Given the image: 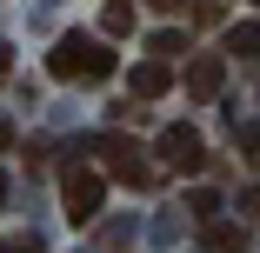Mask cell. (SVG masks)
<instances>
[{
  "label": "cell",
  "mask_w": 260,
  "mask_h": 253,
  "mask_svg": "<svg viewBox=\"0 0 260 253\" xmlns=\"http://www.w3.org/2000/svg\"><path fill=\"white\" fill-rule=\"evenodd\" d=\"M47 74L54 80H107L114 74V47L100 33H60L54 54H47Z\"/></svg>",
  "instance_id": "6da1fadb"
},
{
  "label": "cell",
  "mask_w": 260,
  "mask_h": 253,
  "mask_svg": "<svg viewBox=\"0 0 260 253\" xmlns=\"http://www.w3.org/2000/svg\"><path fill=\"white\" fill-rule=\"evenodd\" d=\"M60 200H67V220H74V227H87V220H100V200H107V187H100V173H93V167H67Z\"/></svg>",
  "instance_id": "7a4b0ae2"
},
{
  "label": "cell",
  "mask_w": 260,
  "mask_h": 253,
  "mask_svg": "<svg viewBox=\"0 0 260 253\" xmlns=\"http://www.w3.org/2000/svg\"><path fill=\"white\" fill-rule=\"evenodd\" d=\"M93 154L114 167V180H127V187H153V167L140 160V147H134L127 133H100V140H93Z\"/></svg>",
  "instance_id": "3957f363"
},
{
  "label": "cell",
  "mask_w": 260,
  "mask_h": 253,
  "mask_svg": "<svg viewBox=\"0 0 260 253\" xmlns=\"http://www.w3.org/2000/svg\"><path fill=\"white\" fill-rule=\"evenodd\" d=\"M160 160H167L174 173H193V167L207 160V147H200L193 127H160Z\"/></svg>",
  "instance_id": "277c9868"
},
{
  "label": "cell",
  "mask_w": 260,
  "mask_h": 253,
  "mask_svg": "<svg viewBox=\"0 0 260 253\" xmlns=\"http://www.w3.org/2000/svg\"><path fill=\"white\" fill-rule=\"evenodd\" d=\"M220 87H227V60H220V54H200V60L187 67V93H193V100H214Z\"/></svg>",
  "instance_id": "5b68a950"
},
{
  "label": "cell",
  "mask_w": 260,
  "mask_h": 253,
  "mask_svg": "<svg viewBox=\"0 0 260 253\" xmlns=\"http://www.w3.org/2000/svg\"><path fill=\"white\" fill-rule=\"evenodd\" d=\"M127 87H134V100H160V93L174 87V74H167V60H140Z\"/></svg>",
  "instance_id": "8992f818"
},
{
  "label": "cell",
  "mask_w": 260,
  "mask_h": 253,
  "mask_svg": "<svg viewBox=\"0 0 260 253\" xmlns=\"http://www.w3.org/2000/svg\"><path fill=\"white\" fill-rule=\"evenodd\" d=\"M200 246H207V253H240V227H227V220H207Z\"/></svg>",
  "instance_id": "52a82bcc"
},
{
  "label": "cell",
  "mask_w": 260,
  "mask_h": 253,
  "mask_svg": "<svg viewBox=\"0 0 260 253\" xmlns=\"http://www.w3.org/2000/svg\"><path fill=\"white\" fill-rule=\"evenodd\" d=\"M227 54H240V60H253V54H260V20H240V27L227 33Z\"/></svg>",
  "instance_id": "ba28073f"
},
{
  "label": "cell",
  "mask_w": 260,
  "mask_h": 253,
  "mask_svg": "<svg viewBox=\"0 0 260 253\" xmlns=\"http://www.w3.org/2000/svg\"><path fill=\"white\" fill-rule=\"evenodd\" d=\"M100 27H107V33H134V7H127V0H114V7L100 14Z\"/></svg>",
  "instance_id": "9c48e42d"
},
{
  "label": "cell",
  "mask_w": 260,
  "mask_h": 253,
  "mask_svg": "<svg viewBox=\"0 0 260 253\" xmlns=\"http://www.w3.org/2000/svg\"><path fill=\"white\" fill-rule=\"evenodd\" d=\"M187 207H193L200 220H214V213H220V193H207V187H193V193H187Z\"/></svg>",
  "instance_id": "30bf717a"
},
{
  "label": "cell",
  "mask_w": 260,
  "mask_h": 253,
  "mask_svg": "<svg viewBox=\"0 0 260 253\" xmlns=\"http://www.w3.org/2000/svg\"><path fill=\"white\" fill-rule=\"evenodd\" d=\"M180 47H187V40L167 27V33H153V40H147V54H160V60H167V54H180Z\"/></svg>",
  "instance_id": "8fae6325"
},
{
  "label": "cell",
  "mask_w": 260,
  "mask_h": 253,
  "mask_svg": "<svg viewBox=\"0 0 260 253\" xmlns=\"http://www.w3.org/2000/svg\"><path fill=\"white\" fill-rule=\"evenodd\" d=\"M240 154H247V160H260V127H240Z\"/></svg>",
  "instance_id": "7c38bea8"
},
{
  "label": "cell",
  "mask_w": 260,
  "mask_h": 253,
  "mask_svg": "<svg viewBox=\"0 0 260 253\" xmlns=\"http://www.w3.org/2000/svg\"><path fill=\"white\" fill-rule=\"evenodd\" d=\"M0 253H40L34 240H0Z\"/></svg>",
  "instance_id": "4fadbf2b"
},
{
  "label": "cell",
  "mask_w": 260,
  "mask_h": 253,
  "mask_svg": "<svg viewBox=\"0 0 260 253\" xmlns=\"http://www.w3.org/2000/svg\"><path fill=\"white\" fill-rule=\"evenodd\" d=\"M7 54H14V47H7V40H0V80H7V74H14V60H7Z\"/></svg>",
  "instance_id": "5bb4252c"
},
{
  "label": "cell",
  "mask_w": 260,
  "mask_h": 253,
  "mask_svg": "<svg viewBox=\"0 0 260 253\" xmlns=\"http://www.w3.org/2000/svg\"><path fill=\"white\" fill-rule=\"evenodd\" d=\"M153 7H167V14H180V7H187V0H153Z\"/></svg>",
  "instance_id": "9a60e30c"
},
{
  "label": "cell",
  "mask_w": 260,
  "mask_h": 253,
  "mask_svg": "<svg viewBox=\"0 0 260 253\" xmlns=\"http://www.w3.org/2000/svg\"><path fill=\"white\" fill-rule=\"evenodd\" d=\"M0 200H7V173H0Z\"/></svg>",
  "instance_id": "2e32d148"
},
{
  "label": "cell",
  "mask_w": 260,
  "mask_h": 253,
  "mask_svg": "<svg viewBox=\"0 0 260 253\" xmlns=\"http://www.w3.org/2000/svg\"><path fill=\"white\" fill-rule=\"evenodd\" d=\"M253 7H260V0H253Z\"/></svg>",
  "instance_id": "e0dca14e"
}]
</instances>
